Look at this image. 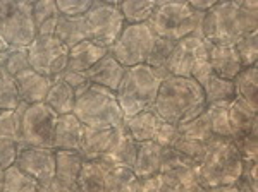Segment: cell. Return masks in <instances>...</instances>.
I'll return each mask as SVG.
<instances>
[{
  "instance_id": "obj_7",
  "label": "cell",
  "mask_w": 258,
  "mask_h": 192,
  "mask_svg": "<svg viewBox=\"0 0 258 192\" xmlns=\"http://www.w3.org/2000/svg\"><path fill=\"white\" fill-rule=\"evenodd\" d=\"M19 114V144L21 148H50L53 143L57 115L47 103L26 105L16 108Z\"/></svg>"
},
{
  "instance_id": "obj_27",
  "label": "cell",
  "mask_w": 258,
  "mask_h": 192,
  "mask_svg": "<svg viewBox=\"0 0 258 192\" xmlns=\"http://www.w3.org/2000/svg\"><path fill=\"white\" fill-rule=\"evenodd\" d=\"M83 156L80 151H71V149H59L55 151V178L64 183H78Z\"/></svg>"
},
{
  "instance_id": "obj_32",
  "label": "cell",
  "mask_w": 258,
  "mask_h": 192,
  "mask_svg": "<svg viewBox=\"0 0 258 192\" xmlns=\"http://www.w3.org/2000/svg\"><path fill=\"white\" fill-rule=\"evenodd\" d=\"M138 177L131 168L124 166H110L105 177L103 192H136Z\"/></svg>"
},
{
  "instance_id": "obj_56",
  "label": "cell",
  "mask_w": 258,
  "mask_h": 192,
  "mask_svg": "<svg viewBox=\"0 0 258 192\" xmlns=\"http://www.w3.org/2000/svg\"><path fill=\"white\" fill-rule=\"evenodd\" d=\"M169 192H177V190H169Z\"/></svg>"
},
{
  "instance_id": "obj_2",
  "label": "cell",
  "mask_w": 258,
  "mask_h": 192,
  "mask_svg": "<svg viewBox=\"0 0 258 192\" xmlns=\"http://www.w3.org/2000/svg\"><path fill=\"white\" fill-rule=\"evenodd\" d=\"M153 110L162 120L179 127L207 110L205 94L193 79L170 76L162 81Z\"/></svg>"
},
{
  "instance_id": "obj_17",
  "label": "cell",
  "mask_w": 258,
  "mask_h": 192,
  "mask_svg": "<svg viewBox=\"0 0 258 192\" xmlns=\"http://www.w3.org/2000/svg\"><path fill=\"white\" fill-rule=\"evenodd\" d=\"M227 114L232 137L249 134V132H258V107L249 105L248 102L236 96L229 103Z\"/></svg>"
},
{
  "instance_id": "obj_6",
  "label": "cell",
  "mask_w": 258,
  "mask_h": 192,
  "mask_svg": "<svg viewBox=\"0 0 258 192\" xmlns=\"http://www.w3.org/2000/svg\"><path fill=\"white\" fill-rule=\"evenodd\" d=\"M73 114L83 125L93 129H115L124 124L115 93L95 84L78 96Z\"/></svg>"
},
{
  "instance_id": "obj_16",
  "label": "cell",
  "mask_w": 258,
  "mask_h": 192,
  "mask_svg": "<svg viewBox=\"0 0 258 192\" xmlns=\"http://www.w3.org/2000/svg\"><path fill=\"white\" fill-rule=\"evenodd\" d=\"M126 67L120 65L110 53H107L105 57H102L97 64L86 72V77L91 84L105 87L109 91H117V87L122 81L124 74H126Z\"/></svg>"
},
{
  "instance_id": "obj_31",
  "label": "cell",
  "mask_w": 258,
  "mask_h": 192,
  "mask_svg": "<svg viewBox=\"0 0 258 192\" xmlns=\"http://www.w3.org/2000/svg\"><path fill=\"white\" fill-rule=\"evenodd\" d=\"M157 7V0H124L119 9L126 24H147Z\"/></svg>"
},
{
  "instance_id": "obj_28",
  "label": "cell",
  "mask_w": 258,
  "mask_h": 192,
  "mask_svg": "<svg viewBox=\"0 0 258 192\" xmlns=\"http://www.w3.org/2000/svg\"><path fill=\"white\" fill-rule=\"evenodd\" d=\"M53 36L69 50L81 41L88 40L85 18H64V16H60Z\"/></svg>"
},
{
  "instance_id": "obj_45",
  "label": "cell",
  "mask_w": 258,
  "mask_h": 192,
  "mask_svg": "<svg viewBox=\"0 0 258 192\" xmlns=\"http://www.w3.org/2000/svg\"><path fill=\"white\" fill-rule=\"evenodd\" d=\"M21 144L14 137H0V166L4 170L16 163Z\"/></svg>"
},
{
  "instance_id": "obj_11",
  "label": "cell",
  "mask_w": 258,
  "mask_h": 192,
  "mask_svg": "<svg viewBox=\"0 0 258 192\" xmlns=\"http://www.w3.org/2000/svg\"><path fill=\"white\" fill-rule=\"evenodd\" d=\"M28 58L33 70L53 79L68 69L69 48L64 47L55 36H36L28 47Z\"/></svg>"
},
{
  "instance_id": "obj_24",
  "label": "cell",
  "mask_w": 258,
  "mask_h": 192,
  "mask_svg": "<svg viewBox=\"0 0 258 192\" xmlns=\"http://www.w3.org/2000/svg\"><path fill=\"white\" fill-rule=\"evenodd\" d=\"M59 9L53 0H36L33 2V21L36 36H53L59 23Z\"/></svg>"
},
{
  "instance_id": "obj_51",
  "label": "cell",
  "mask_w": 258,
  "mask_h": 192,
  "mask_svg": "<svg viewBox=\"0 0 258 192\" xmlns=\"http://www.w3.org/2000/svg\"><path fill=\"white\" fill-rule=\"evenodd\" d=\"M177 192H205V187L202 185L198 180L197 182H191L188 183V185H182V187H179Z\"/></svg>"
},
{
  "instance_id": "obj_25",
  "label": "cell",
  "mask_w": 258,
  "mask_h": 192,
  "mask_svg": "<svg viewBox=\"0 0 258 192\" xmlns=\"http://www.w3.org/2000/svg\"><path fill=\"white\" fill-rule=\"evenodd\" d=\"M110 166L102 160H85L81 166L78 187L81 192H103L105 177Z\"/></svg>"
},
{
  "instance_id": "obj_50",
  "label": "cell",
  "mask_w": 258,
  "mask_h": 192,
  "mask_svg": "<svg viewBox=\"0 0 258 192\" xmlns=\"http://www.w3.org/2000/svg\"><path fill=\"white\" fill-rule=\"evenodd\" d=\"M215 2H217V0H189L188 4L195 12H198V14H205V12H209L212 7L215 6Z\"/></svg>"
},
{
  "instance_id": "obj_29",
  "label": "cell",
  "mask_w": 258,
  "mask_h": 192,
  "mask_svg": "<svg viewBox=\"0 0 258 192\" xmlns=\"http://www.w3.org/2000/svg\"><path fill=\"white\" fill-rule=\"evenodd\" d=\"M203 94H205V103L209 105H229L236 98L234 84L229 79H222L215 74L207 79L202 84Z\"/></svg>"
},
{
  "instance_id": "obj_15",
  "label": "cell",
  "mask_w": 258,
  "mask_h": 192,
  "mask_svg": "<svg viewBox=\"0 0 258 192\" xmlns=\"http://www.w3.org/2000/svg\"><path fill=\"white\" fill-rule=\"evenodd\" d=\"M21 103L35 105V103H45L48 94V89L52 86V77L41 76L36 70L26 69L14 77Z\"/></svg>"
},
{
  "instance_id": "obj_8",
  "label": "cell",
  "mask_w": 258,
  "mask_h": 192,
  "mask_svg": "<svg viewBox=\"0 0 258 192\" xmlns=\"http://www.w3.org/2000/svg\"><path fill=\"white\" fill-rule=\"evenodd\" d=\"M85 24L91 43L109 50L126 26L122 12L119 9V0H93L90 11L85 14Z\"/></svg>"
},
{
  "instance_id": "obj_3",
  "label": "cell",
  "mask_w": 258,
  "mask_h": 192,
  "mask_svg": "<svg viewBox=\"0 0 258 192\" xmlns=\"http://www.w3.org/2000/svg\"><path fill=\"white\" fill-rule=\"evenodd\" d=\"M241 160L234 141L215 137L197 166L198 182L205 189L219 185H234L241 177Z\"/></svg>"
},
{
  "instance_id": "obj_40",
  "label": "cell",
  "mask_w": 258,
  "mask_h": 192,
  "mask_svg": "<svg viewBox=\"0 0 258 192\" xmlns=\"http://www.w3.org/2000/svg\"><path fill=\"white\" fill-rule=\"evenodd\" d=\"M212 143H214V141H212ZM210 144H203V143H198V141L186 139V137L179 136L176 144H174L170 149H174V151H177L179 154H182V156L189 158V160H193V161H197V163H198V161L202 160L203 154H205V151L209 149Z\"/></svg>"
},
{
  "instance_id": "obj_41",
  "label": "cell",
  "mask_w": 258,
  "mask_h": 192,
  "mask_svg": "<svg viewBox=\"0 0 258 192\" xmlns=\"http://www.w3.org/2000/svg\"><path fill=\"white\" fill-rule=\"evenodd\" d=\"M241 160H258V132L232 137Z\"/></svg>"
},
{
  "instance_id": "obj_55",
  "label": "cell",
  "mask_w": 258,
  "mask_h": 192,
  "mask_svg": "<svg viewBox=\"0 0 258 192\" xmlns=\"http://www.w3.org/2000/svg\"><path fill=\"white\" fill-rule=\"evenodd\" d=\"M4 76V72H2V67H0V77H2Z\"/></svg>"
},
{
  "instance_id": "obj_37",
  "label": "cell",
  "mask_w": 258,
  "mask_h": 192,
  "mask_svg": "<svg viewBox=\"0 0 258 192\" xmlns=\"http://www.w3.org/2000/svg\"><path fill=\"white\" fill-rule=\"evenodd\" d=\"M174 47H176L174 41L157 38L152 50H150L147 64L145 65H148V67H152V69H165V64H167L170 55H172Z\"/></svg>"
},
{
  "instance_id": "obj_33",
  "label": "cell",
  "mask_w": 258,
  "mask_h": 192,
  "mask_svg": "<svg viewBox=\"0 0 258 192\" xmlns=\"http://www.w3.org/2000/svg\"><path fill=\"white\" fill-rule=\"evenodd\" d=\"M41 185L30 175H26L18 165L4 170L2 192H40Z\"/></svg>"
},
{
  "instance_id": "obj_48",
  "label": "cell",
  "mask_w": 258,
  "mask_h": 192,
  "mask_svg": "<svg viewBox=\"0 0 258 192\" xmlns=\"http://www.w3.org/2000/svg\"><path fill=\"white\" fill-rule=\"evenodd\" d=\"M40 192H81V189L78 187V183H64V182H59L57 178H53L52 182L43 185L40 189Z\"/></svg>"
},
{
  "instance_id": "obj_9",
  "label": "cell",
  "mask_w": 258,
  "mask_h": 192,
  "mask_svg": "<svg viewBox=\"0 0 258 192\" xmlns=\"http://www.w3.org/2000/svg\"><path fill=\"white\" fill-rule=\"evenodd\" d=\"M157 36L148 24H126L109 53L126 69L147 64L148 53L155 43Z\"/></svg>"
},
{
  "instance_id": "obj_22",
  "label": "cell",
  "mask_w": 258,
  "mask_h": 192,
  "mask_svg": "<svg viewBox=\"0 0 258 192\" xmlns=\"http://www.w3.org/2000/svg\"><path fill=\"white\" fill-rule=\"evenodd\" d=\"M107 53H109V50L97 47L90 40H85L69 50L68 69L76 70V72H88L100 58L105 57Z\"/></svg>"
},
{
  "instance_id": "obj_46",
  "label": "cell",
  "mask_w": 258,
  "mask_h": 192,
  "mask_svg": "<svg viewBox=\"0 0 258 192\" xmlns=\"http://www.w3.org/2000/svg\"><path fill=\"white\" fill-rule=\"evenodd\" d=\"M60 77L66 84H69L71 87H73V91L76 93V98L85 93L91 84V82L88 81V77H86V72H76V70L66 69L64 72L60 74Z\"/></svg>"
},
{
  "instance_id": "obj_30",
  "label": "cell",
  "mask_w": 258,
  "mask_h": 192,
  "mask_svg": "<svg viewBox=\"0 0 258 192\" xmlns=\"http://www.w3.org/2000/svg\"><path fill=\"white\" fill-rule=\"evenodd\" d=\"M234 84L236 96L244 102H248L249 105L258 107V67H246L232 79Z\"/></svg>"
},
{
  "instance_id": "obj_49",
  "label": "cell",
  "mask_w": 258,
  "mask_h": 192,
  "mask_svg": "<svg viewBox=\"0 0 258 192\" xmlns=\"http://www.w3.org/2000/svg\"><path fill=\"white\" fill-rule=\"evenodd\" d=\"M136 192H160L159 175H153V177H145V178H138Z\"/></svg>"
},
{
  "instance_id": "obj_19",
  "label": "cell",
  "mask_w": 258,
  "mask_h": 192,
  "mask_svg": "<svg viewBox=\"0 0 258 192\" xmlns=\"http://www.w3.org/2000/svg\"><path fill=\"white\" fill-rule=\"evenodd\" d=\"M83 134V124L78 120L74 114L59 115L55 122V131H53V143L52 149L59 151V149H71V151H78L81 143Z\"/></svg>"
},
{
  "instance_id": "obj_18",
  "label": "cell",
  "mask_w": 258,
  "mask_h": 192,
  "mask_svg": "<svg viewBox=\"0 0 258 192\" xmlns=\"http://www.w3.org/2000/svg\"><path fill=\"white\" fill-rule=\"evenodd\" d=\"M115 129H93L83 125L81 143L78 151L81 153L83 160H102L109 151Z\"/></svg>"
},
{
  "instance_id": "obj_39",
  "label": "cell",
  "mask_w": 258,
  "mask_h": 192,
  "mask_svg": "<svg viewBox=\"0 0 258 192\" xmlns=\"http://www.w3.org/2000/svg\"><path fill=\"white\" fill-rule=\"evenodd\" d=\"M21 105L14 77L4 74L0 77V110H16Z\"/></svg>"
},
{
  "instance_id": "obj_20",
  "label": "cell",
  "mask_w": 258,
  "mask_h": 192,
  "mask_svg": "<svg viewBox=\"0 0 258 192\" xmlns=\"http://www.w3.org/2000/svg\"><path fill=\"white\" fill-rule=\"evenodd\" d=\"M209 64L215 76L232 81L243 70L241 60L234 47H219L210 45L209 48Z\"/></svg>"
},
{
  "instance_id": "obj_13",
  "label": "cell",
  "mask_w": 258,
  "mask_h": 192,
  "mask_svg": "<svg viewBox=\"0 0 258 192\" xmlns=\"http://www.w3.org/2000/svg\"><path fill=\"white\" fill-rule=\"evenodd\" d=\"M26 175L35 178L41 187L55 178V151L50 148H23L19 149L16 163Z\"/></svg>"
},
{
  "instance_id": "obj_26",
  "label": "cell",
  "mask_w": 258,
  "mask_h": 192,
  "mask_svg": "<svg viewBox=\"0 0 258 192\" xmlns=\"http://www.w3.org/2000/svg\"><path fill=\"white\" fill-rule=\"evenodd\" d=\"M160 117L155 114L153 108L140 114L124 119V127L131 134L133 139H136L138 143H145V141H152L153 134H155L157 124H159Z\"/></svg>"
},
{
  "instance_id": "obj_47",
  "label": "cell",
  "mask_w": 258,
  "mask_h": 192,
  "mask_svg": "<svg viewBox=\"0 0 258 192\" xmlns=\"http://www.w3.org/2000/svg\"><path fill=\"white\" fill-rule=\"evenodd\" d=\"M239 178L246 182L255 192H258V160H243Z\"/></svg>"
},
{
  "instance_id": "obj_5",
  "label": "cell",
  "mask_w": 258,
  "mask_h": 192,
  "mask_svg": "<svg viewBox=\"0 0 258 192\" xmlns=\"http://www.w3.org/2000/svg\"><path fill=\"white\" fill-rule=\"evenodd\" d=\"M202 19L203 14L195 12L188 2L157 0V7L147 24L157 38L177 43L191 35H200Z\"/></svg>"
},
{
  "instance_id": "obj_21",
  "label": "cell",
  "mask_w": 258,
  "mask_h": 192,
  "mask_svg": "<svg viewBox=\"0 0 258 192\" xmlns=\"http://www.w3.org/2000/svg\"><path fill=\"white\" fill-rule=\"evenodd\" d=\"M162 161H164V148H160L153 141H145V143H140L133 172L138 178L153 177L160 173Z\"/></svg>"
},
{
  "instance_id": "obj_44",
  "label": "cell",
  "mask_w": 258,
  "mask_h": 192,
  "mask_svg": "<svg viewBox=\"0 0 258 192\" xmlns=\"http://www.w3.org/2000/svg\"><path fill=\"white\" fill-rule=\"evenodd\" d=\"M0 137H14L19 141L18 110H0Z\"/></svg>"
},
{
  "instance_id": "obj_14",
  "label": "cell",
  "mask_w": 258,
  "mask_h": 192,
  "mask_svg": "<svg viewBox=\"0 0 258 192\" xmlns=\"http://www.w3.org/2000/svg\"><path fill=\"white\" fill-rule=\"evenodd\" d=\"M138 148L140 143L136 139H133L122 124L119 127H115L114 139H112L109 151L105 153L102 161L109 166H124V168L133 170L136 154H138Z\"/></svg>"
},
{
  "instance_id": "obj_35",
  "label": "cell",
  "mask_w": 258,
  "mask_h": 192,
  "mask_svg": "<svg viewBox=\"0 0 258 192\" xmlns=\"http://www.w3.org/2000/svg\"><path fill=\"white\" fill-rule=\"evenodd\" d=\"M234 48L238 52L243 69L253 67L258 62V31H251L248 35L241 36L234 43Z\"/></svg>"
},
{
  "instance_id": "obj_1",
  "label": "cell",
  "mask_w": 258,
  "mask_h": 192,
  "mask_svg": "<svg viewBox=\"0 0 258 192\" xmlns=\"http://www.w3.org/2000/svg\"><path fill=\"white\" fill-rule=\"evenodd\" d=\"M258 31V4L255 0L215 2L203 14L200 35L210 45L234 47L241 36Z\"/></svg>"
},
{
  "instance_id": "obj_42",
  "label": "cell",
  "mask_w": 258,
  "mask_h": 192,
  "mask_svg": "<svg viewBox=\"0 0 258 192\" xmlns=\"http://www.w3.org/2000/svg\"><path fill=\"white\" fill-rule=\"evenodd\" d=\"M179 137V129L176 125L165 122V120H159V124H157V129H155V134H153V143L159 144L160 148L164 149H170L174 144H176Z\"/></svg>"
},
{
  "instance_id": "obj_12",
  "label": "cell",
  "mask_w": 258,
  "mask_h": 192,
  "mask_svg": "<svg viewBox=\"0 0 258 192\" xmlns=\"http://www.w3.org/2000/svg\"><path fill=\"white\" fill-rule=\"evenodd\" d=\"M209 48L210 43L203 40L202 35H191L188 38L179 40L169 62L165 64V70L174 77L191 79L193 70L209 60Z\"/></svg>"
},
{
  "instance_id": "obj_54",
  "label": "cell",
  "mask_w": 258,
  "mask_h": 192,
  "mask_svg": "<svg viewBox=\"0 0 258 192\" xmlns=\"http://www.w3.org/2000/svg\"><path fill=\"white\" fill-rule=\"evenodd\" d=\"M2 183H4V168L0 166V192H2Z\"/></svg>"
},
{
  "instance_id": "obj_10",
  "label": "cell",
  "mask_w": 258,
  "mask_h": 192,
  "mask_svg": "<svg viewBox=\"0 0 258 192\" xmlns=\"http://www.w3.org/2000/svg\"><path fill=\"white\" fill-rule=\"evenodd\" d=\"M0 31L11 48L30 47L36 38L33 2H9V9L0 19Z\"/></svg>"
},
{
  "instance_id": "obj_53",
  "label": "cell",
  "mask_w": 258,
  "mask_h": 192,
  "mask_svg": "<svg viewBox=\"0 0 258 192\" xmlns=\"http://www.w3.org/2000/svg\"><path fill=\"white\" fill-rule=\"evenodd\" d=\"M7 9H9V2H0V19L6 16Z\"/></svg>"
},
{
  "instance_id": "obj_38",
  "label": "cell",
  "mask_w": 258,
  "mask_h": 192,
  "mask_svg": "<svg viewBox=\"0 0 258 192\" xmlns=\"http://www.w3.org/2000/svg\"><path fill=\"white\" fill-rule=\"evenodd\" d=\"M26 69H31L30 58H28V48H12L7 53L6 60L2 62V72L11 77H16Z\"/></svg>"
},
{
  "instance_id": "obj_23",
  "label": "cell",
  "mask_w": 258,
  "mask_h": 192,
  "mask_svg": "<svg viewBox=\"0 0 258 192\" xmlns=\"http://www.w3.org/2000/svg\"><path fill=\"white\" fill-rule=\"evenodd\" d=\"M45 103H47L57 115L73 114L74 105H76V93L73 91V87L62 81L60 76L53 77Z\"/></svg>"
},
{
  "instance_id": "obj_4",
  "label": "cell",
  "mask_w": 258,
  "mask_h": 192,
  "mask_svg": "<svg viewBox=\"0 0 258 192\" xmlns=\"http://www.w3.org/2000/svg\"><path fill=\"white\" fill-rule=\"evenodd\" d=\"M160 84L162 79L148 65L143 64L136 65V67H129L122 81H120L117 91H115L124 119H129L140 112L153 108Z\"/></svg>"
},
{
  "instance_id": "obj_36",
  "label": "cell",
  "mask_w": 258,
  "mask_h": 192,
  "mask_svg": "<svg viewBox=\"0 0 258 192\" xmlns=\"http://www.w3.org/2000/svg\"><path fill=\"white\" fill-rule=\"evenodd\" d=\"M229 105H209L207 107V115L210 120V127L214 136L217 137H226V139H232L231 125H229V114H227Z\"/></svg>"
},
{
  "instance_id": "obj_43",
  "label": "cell",
  "mask_w": 258,
  "mask_h": 192,
  "mask_svg": "<svg viewBox=\"0 0 258 192\" xmlns=\"http://www.w3.org/2000/svg\"><path fill=\"white\" fill-rule=\"evenodd\" d=\"M59 14L64 18H85L93 0H57Z\"/></svg>"
},
{
  "instance_id": "obj_52",
  "label": "cell",
  "mask_w": 258,
  "mask_h": 192,
  "mask_svg": "<svg viewBox=\"0 0 258 192\" xmlns=\"http://www.w3.org/2000/svg\"><path fill=\"white\" fill-rule=\"evenodd\" d=\"M205 192H239L238 187L234 185H219V187H209V189H205Z\"/></svg>"
},
{
  "instance_id": "obj_34",
  "label": "cell",
  "mask_w": 258,
  "mask_h": 192,
  "mask_svg": "<svg viewBox=\"0 0 258 192\" xmlns=\"http://www.w3.org/2000/svg\"><path fill=\"white\" fill-rule=\"evenodd\" d=\"M177 129H179V136L186 137V139L198 141V143H203V144H210L212 141L217 137L212 132L210 120H209L207 112H203L202 115H198L197 119L189 120V122L179 125Z\"/></svg>"
}]
</instances>
